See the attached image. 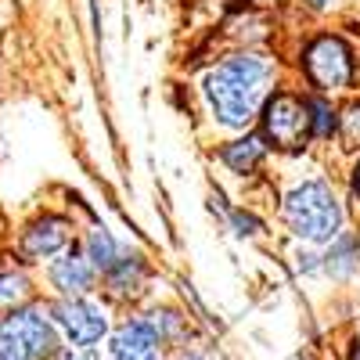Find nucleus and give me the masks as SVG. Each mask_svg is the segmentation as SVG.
<instances>
[{
	"mask_svg": "<svg viewBox=\"0 0 360 360\" xmlns=\"http://www.w3.org/2000/svg\"><path fill=\"white\" fill-rule=\"evenodd\" d=\"M29 299V281L22 274H0V310H18Z\"/></svg>",
	"mask_w": 360,
	"mask_h": 360,
	"instance_id": "nucleus-14",
	"label": "nucleus"
},
{
	"mask_svg": "<svg viewBox=\"0 0 360 360\" xmlns=\"http://www.w3.org/2000/svg\"><path fill=\"white\" fill-rule=\"evenodd\" d=\"M86 259L94 263L98 270H112L123 256H119V245H115V238L108 231H90V238H86Z\"/></svg>",
	"mask_w": 360,
	"mask_h": 360,
	"instance_id": "nucleus-11",
	"label": "nucleus"
},
{
	"mask_svg": "<svg viewBox=\"0 0 360 360\" xmlns=\"http://www.w3.org/2000/svg\"><path fill=\"white\" fill-rule=\"evenodd\" d=\"M270 62L263 54H234L205 76V98L217 123L231 130H245L256 112L266 105Z\"/></svg>",
	"mask_w": 360,
	"mask_h": 360,
	"instance_id": "nucleus-1",
	"label": "nucleus"
},
{
	"mask_svg": "<svg viewBox=\"0 0 360 360\" xmlns=\"http://www.w3.org/2000/svg\"><path fill=\"white\" fill-rule=\"evenodd\" d=\"M285 220L303 242H335L342 227V205L324 180H307L285 198Z\"/></svg>",
	"mask_w": 360,
	"mask_h": 360,
	"instance_id": "nucleus-2",
	"label": "nucleus"
},
{
	"mask_svg": "<svg viewBox=\"0 0 360 360\" xmlns=\"http://www.w3.org/2000/svg\"><path fill=\"white\" fill-rule=\"evenodd\" d=\"M58 360H98V353L86 346H65V349H58Z\"/></svg>",
	"mask_w": 360,
	"mask_h": 360,
	"instance_id": "nucleus-18",
	"label": "nucleus"
},
{
	"mask_svg": "<svg viewBox=\"0 0 360 360\" xmlns=\"http://www.w3.org/2000/svg\"><path fill=\"white\" fill-rule=\"evenodd\" d=\"M141 278H144V266L141 259H119L112 270H108V288L115 295H134L141 288Z\"/></svg>",
	"mask_w": 360,
	"mask_h": 360,
	"instance_id": "nucleus-12",
	"label": "nucleus"
},
{
	"mask_svg": "<svg viewBox=\"0 0 360 360\" xmlns=\"http://www.w3.org/2000/svg\"><path fill=\"white\" fill-rule=\"evenodd\" d=\"M256 4H270V0H256Z\"/></svg>",
	"mask_w": 360,
	"mask_h": 360,
	"instance_id": "nucleus-21",
	"label": "nucleus"
},
{
	"mask_svg": "<svg viewBox=\"0 0 360 360\" xmlns=\"http://www.w3.org/2000/svg\"><path fill=\"white\" fill-rule=\"evenodd\" d=\"M266 155V144L256 137V134H245L242 141H234L227 148H220V159L234 169V173H252Z\"/></svg>",
	"mask_w": 360,
	"mask_h": 360,
	"instance_id": "nucleus-10",
	"label": "nucleus"
},
{
	"mask_svg": "<svg viewBox=\"0 0 360 360\" xmlns=\"http://www.w3.org/2000/svg\"><path fill=\"white\" fill-rule=\"evenodd\" d=\"M303 69L317 90H342L353 83V51L339 37H317L303 54Z\"/></svg>",
	"mask_w": 360,
	"mask_h": 360,
	"instance_id": "nucleus-5",
	"label": "nucleus"
},
{
	"mask_svg": "<svg viewBox=\"0 0 360 360\" xmlns=\"http://www.w3.org/2000/svg\"><path fill=\"white\" fill-rule=\"evenodd\" d=\"M263 137L281 148V152H299L314 137V115L310 101L295 94H274L263 105Z\"/></svg>",
	"mask_w": 360,
	"mask_h": 360,
	"instance_id": "nucleus-3",
	"label": "nucleus"
},
{
	"mask_svg": "<svg viewBox=\"0 0 360 360\" xmlns=\"http://www.w3.org/2000/svg\"><path fill=\"white\" fill-rule=\"evenodd\" d=\"M65 242H69V224L58 220V217H44V220H37L33 227L25 231L22 249H25V256H33V259H47L58 249H65Z\"/></svg>",
	"mask_w": 360,
	"mask_h": 360,
	"instance_id": "nucleus-8",
	"label": "nucleus"
},
{
	"mask_svg": "<svg viewBox=\"0 0 360 360\" xmlns=\"http://www.w3.org/2000/svg\"><path fill=\"white\" fill-rule=\"evenodd\" d=\"M310 115H314V137H332V130L339 127V119L328 101H310Z\"/></svg>",
	"mask_w": 360,
	"mask_h": 360,
	"instance_id": "nucleus-16",
	"label": "nucleus"
},
{
	"mask_svg": "<svg viewBox=\"0 0 360 360\" xmlns=\"http://www.w3.org/2000/svg\"><path fill=\"white\" fill-rule=\"evenodd\" d=\"M112 360H159V339L144 321H130L112 335Z\"/></svg>",
	"mask_w": 360,
	"mask_h": 360,
	"instance_id": "nucleus-7",
	"label": "nucleus"
},
{
	"mask_svg": "<svg viewBox=\"0 0 360 360\" xmlns=\"http://www.w3.org/2000/svg\"><path fill=\"white\" fill-rule=\"evenodd\" d=\"M231 220H234V227H238V234H252V231L259 227V224H256V217H249V213H234Z\"/></svg>",
	"mask_w": 360,
	"mask_h": 360,
	"instance_id": "nucleus-19",
	"label": "nucleus"
},
{
	"mask_svg": "<svg viewBox=\"0 0 360 360\" xmlns=\"http://www.w3.org/2000/svg\"><path fill=\"white\" fill-rule=\"evenodd\" d=\"M353 266H356V242L353 238H335L324 256V270L332 278H346V274H353Z\"/></svg>",
	"mask_w": 360,
	"mask_h": 360,
	"instance_id": "nucleus-13",
	"label": "nucleus"
},
{
	"mask_svg": "<svg viewBox=\"0 0 360 360\" xmlns=\"http://www.w3.org/2000/svg\"><path fill=\"white\" fill-rule=\"evenodd\" d=\"M51 281H54V288H62L65 295H83L90 285H94V263H90L86 256L69 252L65 259H58L51 266Z\"/></svg>",
	"mask_w": 360,
	"mask_h": 360,
	"instance_id": "nucleus-9",
	"label": "nucleus"
},
{
	"mask_svg": "<svg viewBox=\"0 0 360 360\" xmlns=\"http://www.w3.org/2000/svg\"><path fill=\"white\" fill-rule=\"evenodd\" d=\"M54 353V324L44 310H18L0 324V360H44Z\"/></svg>",
	"mask_w": 360,
	"mask_h": 360,
	"instance_id": "nucleus-4",
	"label": "nucleus"
},
{
	"mask_svg": "<svg viewBox=\"0 0 360 360\" xmlns=\"http://www.w3.org/2000/svg\"><path fill=\"white\" fill-rule=\"evenodd\" d=\"M144 324L155 332L159 342H169V339L180 335V324H184V321H180L173 310H155V314H148V317H144Z\"/></svg>",
	"mask_w": 360,
	"mask_h": 360,
	"instance_id": "nucleus-15",
	"label": "nucleus"
},
{
	"mask_svg": "<svg viewBox=\"0 0 360 360\" xmlns=\"http://www.w3.org/2000/svg\"><path fill=\"white\" fill-rule=\"evenodd\" d=\"M339 134H342V141H346L349 148H360V101L349 105V108L342 112V119H339Z\"/></svg>",
	"mask_w": 360,
	"mask_h": 360,
	"instance_id": "nucleus-17",
	"label": "nucleus"
},
{
	"mask_svg": "<svg viewBox=\"0 0 360 360\" xmlns=\"http://www.w3.org/2000/svg\"><path fill=\"white\" fill-rule=\"evenodd\" d=\"M353 188H356V195H360V162H356V169H353Z\"/></svg>",
	"mask_w": 360,
	"mask_h": 360,
	"instance_id": "nucleus-20",
	"label": "nucleus"
},
{
	"mask_svg": "<svg viewBox=\"0 0 360 360\" xmlns=\"http://www.w3.org/2000/svg\"><path fill=\"white\" fill-rule=\"evenodd\" d=\"M54 321L69 335L72 346H94L108 332L105 310L98 303H90V299H65V303H58L54 307Z\"/></svg>",
	"mask_w": 360,
	"mask_h": 360,
	"instance_id": "nucleus-6",
	"label": "nucleus"
},
{
	"mask_svg": "<svg viewBox=\"0 0 360 360\" xmlns=\"http://www.w3.org/2000/svg\"><path fill=\"white\" fill-rule=\"evenodd\" d=\"M314 4H324V0H314Z\"/></svg>",
	"mask_w": 360,
	"mask_h": 360,
	"instance_id": "nucleus-22",
	"label": "nucleus"
}]
</instances>
